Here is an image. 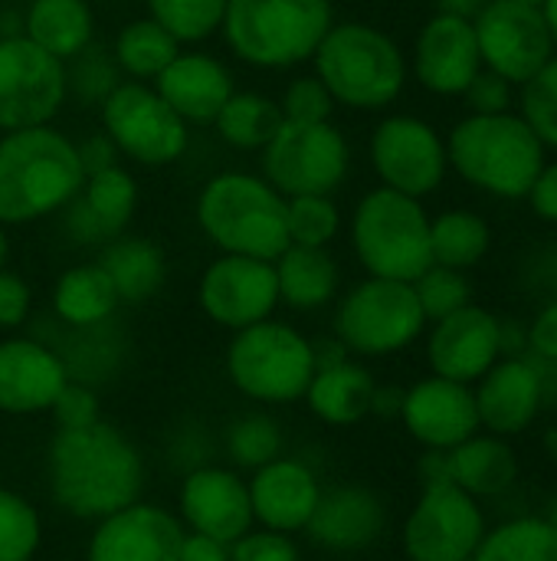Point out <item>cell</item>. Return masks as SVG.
<instances>
[{"label": "cell", "mask_w": 557, "mask_h": 561, "mask_svg": "<svg viewBox=\"0 0 557 561\" xmlns=\"http://www.w3.org/2000/svg\"><path fill=\"white\" fill-rule=\"evenodd\" d=\"M46 480L59 510L98 523L138 503L144 460L118 427L98 421L82 431H56L46 450Z\"/></svg>", "instance_id": "cell-1"}, {"label": "cell", "mask_w": 557, "mask_h": 561, "mask_svg": "<svg viewBox=\"0 0 557 561\" xmlns=\"http://www.w3.org/2000/svg\"><path fill=\"white\" fill-rule=\"evenodd\" d=\"M85 184L76 138L56 125L0 135V224L26 227L62 214Z\"/></svg>", "instance_id": "cell-2"}, {"label": "cell", "mask_w": 557, "mask_h": 561, "mask_svg": "<svg viewBox=\"0 0 557 561\" xmlns=\"http://www.w3.org/2000/svg\"><path fill=\"white\" fill-rule=\"evenodd\" d=\"M312 66L335 105L351 112L391 108L410 79L401 43L368 20H335L312 56Z\"/></svg>", "instance_id": "cell-3"}, {"label": "cell", "mask_w": 557, "mask_h": 561, "mask_svg": "<svg viewBox=\"0 0 557 561\" xmlns=\"http://www.w3.org/2000/svg\"><path fill=\"white\" fill-rule=\"evenodd\" d=\"M446 158L450 171H456L469 187L496 201H525L548 161V148L519 112H469L450 128Z\"/></svg>", "instance_id": "cell-4"}, {"label": "cell", "mask_w": 557, "mask_h": 561, "mask_svg": "<svg viewBox=\"0 0 557 561\" xmlns=\"http://www.w3.org/2000/svg\"><path fill=\"white\" fill-rule=\"evenodd\" d=\"M286 204L289 201L263 174L230 168L204 181L194 217L220 253L272 263L289 247Z\"/></svg>", "instance_id": "cell-5"}, {"label": "cell", "mask_w": 557, "mask_h": 561, "mask_svg": "<svg viewBox=\"0 0 557 561\" xmlns=\"http://www.w3.org/2000/svg\"><path fill=\"white\" fill-rule=\"evenodd\" d=\"M332 23V0H227L220 36L240 62L282 72L312 62Z\"/></svg>", "instance_id": "cell-6"}, {"label": "cell", "mask_w": 557, "mask_h": 561, "mask_svg": "<svg viewBox=\"0 0 557 561\" xmlns=\"http://www.w3.org/2000/svg\"><path fill=\"white\" fill-rule=\"evenodd\" d=\"M351 250L368 276L414 283L430 263V214L423 201L371 187L348 220Z\"/></svg>", "instance_id": "cell-7"}, {"label": "cell", "mask_w": 557, "mask_h": 561, "mask_svg": "<svg viewBox=\"0 0 557 561\" xmlns=\"http://www.w3.org/2000/svg\"><path fill=\"white\" fill-rule=\"evenodd\" d=\"M315 375V345L279 319L233 332L227 345L230 385L259 404H289L305 398Z\"/></svg>", "instance_id": "cell-8"}, {"label": "cell", "mask_w": 557, "mask_h": 561, "mask_svg": "<svg viewBox=\"0 0 557 561\" xmlns=\"http://www.w3.org/2000/svg\"><path fill=\"white\" fill-rule=\"evenodd\" d=\"M332 329L348 355L384 358L410 348L423 335L427 316L414 283L368 276L338 299Z\"/></svg>", "instance_id": "cell-9"}, {"label": "cell", "mask_w": 557, "mask_h": 561, "mask_svg": "<svg viewBox=\"0 0 557 561\" xmlns=\"http://www.w3.org/2000/svg\"><path fill=\"white\" fill-rule=\"evenodd\" d=\"M98 128L112 138L121 161L138 168L177 164L190 148V125L151 82H118V89L98 105Z\"/></svg>", "instance_id": "cell-10"}, {"label": "cell", "mask_w": 557, "mask_h": 561, "mask_svg": "<svg viewBox=\"0 0 557 561\" xmlns=\"http://www.w3.org/2000/svg\"><path fill=\"white\" fill-rule=\"evenodd\" d=\"M351 171V145L335 122H282L259 151V174L282 194H335Z\"/></svg>", "instance_id": "cell-11"}, {"label": "cell", "mask_w": 557, "mask_h": 561, "mask_svg": "<svg viewBox=\"0 0 557 561\" xmlns=\"http://www.w3.org/2000/svg\"><path fill=\"white\" fill-rule=\"evenodd\" d=\"M368 158L381 187L417 201L437 194L450 174L446 138L427 118L410 112L384 115L374 125L368 138Z\"/></svg>", "instance_id": "cell-12"}, {"label": "cell", "mask_w": 557, "mask_h": 561, "mask_svg": "<svg viewBox=\"0 0 557 561\" xmlns=\"http://www.w3.org/2000/svg\"><path fill=\"white\" fill-rule=\"evenodd\" d=\"M66 102V62L26 36L0 39V135L53 125Z\"/></svg>", "instance_id": "cell-13"}, {"label": "cell", "mask_w": 557, "mask_h": 561, "mask_svg": "<svg viewBox=\"0 0 557 561\" xmlns=\"http://www.w3.org/2000/svg\"><path fill=\"white\" fill-rule=\"evenodd\" d=\"M473 30L483 69L509 79L515 89L538 76L557 56L548 20L538 7H525L515 0H489L476 13Z\"/></svg>", "instance_id": "cell-14"}, {"label": "cell", "mask_w": 557, "mask_h": 561, "mask_svg": "<svg viewBox=\"0 0 557 561\" xmlns=\"http://www.w3.org/2000/svg\"><path fill=\"white\" fill-rule=\"evenodd\" d=\"M486 536V516L456 483H423L414 513L404 523V552L410 561H473Z\"/></svg>", "instance_id": "cell-15"}, {"label": "cell", "mask_w": 557, "mask_h": 561, "mask_svg": "<svg viewBox=\"0 0 557 561\" xmlns=\"http://www.w3.org/2000/svg\"><path fill=\"white\" fill-rule=\"evenodd\" d=\"M197 306L213 325L230 332L272 319V312L279 309V286H276L272 263L220 253L200 273Z\"/></svg>", "instance_id": "cell-16"}, {"label": "cell", "mask_w": 557, "mask_h": 561, "mask_svg": "<svg viewBox=\"0 0 557 561\" xmlns=\"http://www.w3.org/2000/svg\"><path fill=\"white\" fill-rule=\"evenodd\" d=\"M407 66H410V76L430 95H440V99L463 95L483 69L473 20L433 13L414 39Z\"/></svg>", "instance_id": "cell-17"}, {"label": "cell", "mask_w": 557, "mask_h": 561, "mask_svg": "<svg viewBox=\"0 0 557 561\" xmlns=\"http://www.w3.org/2000/svg\"><path fill=\"white\" fill-rule=\"evenodd\" d=\"M177 519L187 533H200L230 546L256 526L250 506V483L230 467L200 463L181 483Z\"/></svg>", "instance_id": "cell-18"}, {"label": "cell", "mask_w": 557, "mask_h": 561, "mask_svg": "<svg viewBox=\"0 0 557 561\" xmlns=\"http://www.w3.org/2000/svg\"><path fill=\"white\" fill-rule=\"evenodd\" d=\"M184 523L154 503H131L95 523L85 561H177Z\"/></svg>", "instance_id": "cell-19"}, {"label": "cell", "mask_w": 557, "mask_h": 561, "mask_svg": "<svg viewBox=\"0 0 557 561\" xmlns=\"http://www.w3.org/2000/svg\"><path fill=\"white\" fill-rule=\"evenodd\" d=\"M499 325L502 319L476 302L450 312L446 319H437L427 339V362L433 375L460 385L479 381L502 358Z\"/></svg>", "instance_id": "cell-20"}, {"label": "cell", "mask_w": 557, "mask_h": 561, "mask_svg": "<svg viewBox=\"0 0 557 561\" xmlns=\"http://www.w3.org/2000/svg\"><path fill=\"white\" fill-rule=\"evenodd\" d=\"M66 381L69 371L53 345L30 335H10L0 342V414H49Z\"/></svg>", "instance_id": "cell-21"}, {"label": "cell", "mask_w": 557, "mask_h": 561, "mask_svg": "<svg viewBox=\"0 0 557 561\" xmlns=\"http://www.w3.org/2000/svg\"><path fill=\"white\" fill-rule=\"evenodd\" d=\"M401 421L427 450H453L479 431L476 394L469 385L430 375L404 391Z\"/></svg>", "instance_id": "cell-22"}, {"label": "cell", "mask_w": 557, "mask_h": 561, "mask_svg": "<svg viewBox=\"0 0 557 561\" xmlns=\"http://www.w3.org/2000/svg\"><path fill=\"white\" fill-rule=\"evenodd\" d=\"M138 178L118 161L112 168L85 174L82 191L62 210V230L72 243L102 247L125 233L138 210Z\"/></svg>", "instance_id": "cell-23"}, {"label": "cell", "mask_w": 557, "mask_h": 561, "mask_svg": "<svg viewBox=\"0 0 557 561\" xmlns=\"http://www.w3.org/2000/svg\"><path fill=\"white\" fill-rule=\"evenodd\" d=\"M476 394L479 427L496 437L522 434L535 424L545 401V371L532 355L499 358L483 378Z\"/></svg>", "instance_id": "cell-24"}, {"label": "cell", "mask_w": 557, "mask_h": 561, "mask_svg": "<svg viewBox=\"0 0 557 561\" xmlns=\"http://www.w3.org/2000/svg\"><path fill=\"white\" fill-rule=\"evenodd\" d=\"M322 500V483L315 470L292 457H276L266 467L253 470L250 480V506L253 523L272 533H305L315 506Z\"/></svg>", "instance_id": "cell-25"}, {"label": "cell", "mask_w": 557, "mask_h": 561, "mask_svg": "<svg viewBox=\"0 0 557 561\" xmlns=\"http://www.w3.org/2000/svg\"><path fill=\"white\" fill-rule=\"evenodd\" d=\"M151 85L187 125H213L227 99L236 92L230 66L194 46H184Z\"/></svg>", "instance_id": "cell-26"}, {"label": "cell", "mask_w": 557, "mask_h": 561, "mask_svg": "<svg viewBox=\"0 0 557 561\" xmlns=\"http://www.w3.org/2000/svg\"><path fill=\"white\" fill-rule=\"evenodd\" d=\"M387 513L378 493L364 486L322 490V500L305 526L309 539L328 552H361L374 546L384 533Z\"/></svg>", "instance_id": "cell-27"}, {"label": "cell", "mask_w": 557, "mask_h": 561, "mask_svg": "<svg viewBox=\"0 0 557 561\" xmlns=\"http://www.w3.org/2000/svg\"><path fill=\"white\" fill-rule=\"evenodd\" d=\"M276 286H279V306H289L295 312H315L335 302L341 289V270L328 247H299L289 243L276 260Z\"/></svg>", "instance_id": "cell-28"}, {"label": "cell", "mask_w": 557, "mask_h": 561, "mask_svg": "<svg viewBox=\"0 0 557 561\" xmlns=\"http://www.w3.org/2000/svg\"><path fill=\"white\" fill-rule=\"evenodd\" d=\"M105 276L112 279L118 302L125 306H141L148 299H154L167 279V256L164 250L148 240V237H135V233H118L108 243H102L98 260H95Z\"/></svg>", "instance_id": "cell-29"}, {"label": "cell", "mask_w": 557, "mask_h": 561, "mask_svg": "<svg viewBox=\"0 0 557 561\" xmlns=\"http://www.w3.org/2000/svg\"><path fill=\"white\" fill-rule=\"evenodd\" d=\"M378 381L371 371L351 358L315 368L309 388H305V404L309 411L332 427H351L371 414V398H374Z\"/></svg>", "instance_id": "cell-30"}, {"label": "cell", "mask_w": 557, "mask_h": 561, "mask_svg": "<svg viewBox=\"0 0 557 561\" xmlns=\"http://www.w3.org/2000/svg\"><path fill=\"white\" fill-rule=\"evenodd\" d=\"M23 36L59 62H69L95 43V10L89 0H26Z\"/></svg>", "instance_id": "cell-31"}, {"label": "cell", "mask_w": 557, "mask_h": 561, "mask_svg": "<svg viewBox=\"0 0 557 561\" xmlns=\"http://www.w3.org/2000/svg\"><path fill=\"white\" fill-rule=\"evenodd\" d=\"M49 299H53V316L66 329L105 325L115 316V309L121 306L112 279L105 276V270L98 263H79V266H69L66 273H59Z\"/></svg>", "instance_id": "cell-32"}, {"label": "cell", "mask_w": 557, "mask_h": 561, "mask_svg": "<svg viewBox=\"0 0 557 561\" xmlns=\"http://www.w3.org/2000/svg\"><path fill=\"white\" fill-rule=\"evenodd\" d=\"M519 477L515 450L506 437H479L473 434L460 447L450 450V480L469 496H502Z\"/></svg>", "instance_id": "cell-33"}, {"label": "cell", "mask_w": 557, "mask_h": 561, "mask_svg": "<svg viewBox=\"0 0 557 561\" xmlns=\"http://www.w3.org/2000/svg\"><path fill=\"white\" fill-rule=\"evenodd\" d=\"M108 49H112V56H115L125 79L154 82L184 46L161 23H154L144 13V16H135V20L121 23Z\"/></svg>", "instance_id": "cell-34"}, {"label": "cell", "mask_w": 557, "mask_h": 561, "mask_svg": "<svg viewBox=\"0 0 557 561\" xmlns=\"http://www.w3.org/2000/svg\"><path fill=\"white\" fill-rule=\"evenodd\" d=\"M492 250V227L483 214L450 207L430 217V256L450 270H473Z\"/></svg>", "instance_id": "cell-35"}, {"label": "cell", "mask_w": 557, "mask_h": 561, "mask_svg": "<svg viewBox=\"0 0 557 561\" xmlns=\"http://www.w3.org/2000/svg\"><path fill=\"white\" fill-rule=\"evenodd\" d=\"M279 125H282L279 102L256 89H236L220 108V115L213 118V131L220 135L223 145H230L233 151H256V154L279 131Z\"/></svg>", "instance_id": "cell-36"}, {"label": "cell", "mask_w": 557, "mask_h": 561, "mask_svg": "<svg viewBox=\"0 0 557 561\" xmlns=\"http://www.w3.org/2000/svg\"><path fill=\"white\" fill-rule=\"evenodd\" d=\"M473 561H557V533L535 516L512 519L483 536Z\"/></svg>", "instance_id": "cell-37"}, {"label": "cell", "mask_w": 557, "mask_h": 561, "mask_svg": "<svg viewBox=\"0 0 557 561\" xmlns=\"http://www.w3.org/2000/svg\"><path fill=\"white\" fill-rule=\"evenodd\" d=\"M144 7L181 46H200L220 33L227 0H144Z\"/></svg>", "instance_id": "cell-38"}, {"label": "cell", "mask_w": 557, "mask_h": 561, "mask_svg": "<svg viewBox=\"0 0 557 561\" xmlns=\"http://www.w3.org/2000/svg\"><path fill=\"white\" fill-rule=\"evenodd\" d=\"M118 82H125V76L108 46L92 43L66 62V92L82 105L98 108L118 89Z\"/></svg>", "instance_id": "cell-39"}, {"label": "cell", "mask_w": 557, "mask_h": 561, "mask_svg": "<svg viewBox=\"0 0 557 561\" xmlns=\"http://www.w3.org/2000/svg\"><path fill=\"white\" fill-rule=\"evenodd\" d=\"M286 224H289V243L299 247H332L341 233V207L335 204V194H299L286 197Z\"/></svg>", "instance_id": "cell-40"}, {"label": "cell", "mask_w": 557, "mask_h": 561, "mask_svg": "<svg viewBox=\"0 0 557 561\" xmlns=\"http://www.w3.org/2000/svg\"><path fill=\"white\" fill-rule=\"evenodd\" d=\"M43 542V523L30 500L0 486V561H33Z\"/></svg>", "instance_id": "cell-41"}, {"label": "cell", "mask_w": 557, "mask_h": 561, "mask_svg": "<svg viewBox=\"0 0 557 561\" xmlns=\"http://www.w3.org/2000/svg\"><path fill=\"white\" fill-rule=\"evenodd\" d=\"M227 454L240 470H259L282 457V431L269 414H246L227 427Z\"/></svg>", "instance_id": "cell-42"}, {"label": "cell", "mask_w": 557, "mask_h": 561, "mask_svg": "<svg viewBox=\"0 0 557 561\" xmlns=\"http://www.w3.org/2000/svg\"><path fill=\"white\" fill-rule=\"evenodd\" d=\"M417 302L427 316V322L446 319L450 312L463 309L473 302V286L463 270H450L440 263H430L417 279H414Z\"/></svg>", "instance_id": "cell-43"}, {"label": "cell", "mask_w": 557, "mask_h": 561, "mask_svg": "<svg viewBox=\"0 0 557 561\" xmlns=\"http://www.w3.org/2000/svg\"><path fill=\"white\" fill-rule=\"evenodd\" d=\"M519 89V115L529 122V128L538 135L545 148L557 151V56Z\"/></svg>", "instance_id": "cell-44"}, {"label": "cell", "mask_w": 557, "mask_h": 561, "mask_svg": "<svg viewBox=\"0 0 557 561\" xmlns=\"http://www.w3.org/2000/svg\"><path fill=\"white\" fill-rule=\"evenodd\" d=\"M282 122H299V125H312V122H332L335 115V99L325 89V82L309 72V76H295L292 82H286L282 95L276 99Z\"/></svg>", "instance_id": "cell-45"}, {"label": "cell", "mask_w": 557, "mask_h": 561, "mask_svg": "<svg viewBox=\"0 0 557 561\" xmlns=\"http://www.w3.org/2000/svg\"><path fill=\"white\" fill-rule=\"evenodd\" d=\"M53 421H56V431H82V427H92L102 421L98 414V398L92 391V385L85 381H66V388L59 391V398L53 401L49 408Z\"/></svg>", "instance_id": "cell-46"}, {"label": "cell", "mask_w": 557, "mask_h": 561, "mask_svg": "<svg viewBox=\"0 0 557 561\" xmlns=\"http://www.w3.org/2000/svg\"><path fill=\"white\" fill-rule=\"evenodd\" d=\"M230 561H299V549L286 533L250 529L230 542Z\"/></svg>", "instance_id": "cell-47"}, {"label": "cell", "mask_w": 557, "mask_h": 561, "mask_svg": "<svg viewBox=\"0 0 557 561\" xmlns=\"http://www.w3.org/2000/svg\"><path fill=\"white\" fill-rule=\"evenodd\" d=\"M463 99L469 102V112H476V115H499V112H512L515 85L489 69H479V76L469 82Z\"/></svg>", "instance_id": "cell-48"}, {"label": "cell", "mask_w": 557, "mask_h": 561, "mask_svg": "<svg viewBox=\"0 0 557 561\" xmlns=\"http://www.w3.org/2000/svg\"><path fill=\"white\" fill-rule=\"evenodd\" d=\"M33 312V289L30 283L13 273V270H0V332H13L20 325H26Z\"/></svg>", "instance_id": "cell-49"}, {"label": "cell", "mask_w": 557, "mask_h": 561, "mask_svg": "<svg viewBox=\"0 0 557 561\" xmlns=\"http://www.w3.org/2000/svg\"><path fill=\"white\" fill-rule=\"evenodd\" d=\"M529 355L545 365H557V299L548 302L529 325Z\"/></svg>", "instance_id": "cell-50"}, {"label": "cell", "mask_w": 557, "mask_h": 561, "mask_svg": "<svg viewBox=\"0 0 557 561\" xmlns=\"http://www.w3.org/2000/svg\"><path fill=\"white\" fill-rule=\"evenodd\" d=\"M525 201L532 204V214L538 220L557 227V161H545V168L538 171Z\"/></svg>", "instance_id": "cell-51"}, {"label": "cell", "mask_w": 557, "mask_h": 561, "mask_svg": "<svg viewBox=\"0 0 557 561\" xmlns=\"http://www.w3.org/2000/svg\"><path fill=\"white\" fill-rule=\"evenodd\" d=\"M76 148H79V161H82V171H85V174L102 171V168H112V164L121 161L118 148L112 145V138H108L102 128L92 131V135H85L82 141H76Z\"/></svg>", "instance_id": "cell-52"}, {"label": "cell", "mask_w": 557, "mask_h": 561, "mask_svg": "<svg viewBox=\"0 0 557 561\" xmlns=\"http://www.w3.org/2000/svg\"><path fill=\"white\" fill-rule=\"evenodd\" d=\"M177 561H230V546L200 533H184L181 559Z\"/></svg>", "instance_id": "cell-53"}, {"label": "cell", "mask_w": 557, "mask_h": 561, "mask_svg": "<svg viewBox=\"0 0 557 561\" xmlns=\"http://www.w3.org/2000/svg\"><path fill=\"white\" fill-rule=\"evenodd\" d=\"M420 473H423V483H453L450 480V450H427Z\"/></svg>", "instance_id": "cell-54"}, {"label": "cell", "mask_w": 557, "mask_h": 561, "mask_svg": "<svg viewBox=\"0 0 557 561\" xmlns=\"http://www.w3.org/2000/svg\"><path fill=\"white\" fill-rule=\"evenodd\" d=\"M401 404H404V391H397V388H374L371 414H381V417H401Z\"/></svg>", "instance_id": "cell-55"}, {"label": "cell", "mask_w": 557, "mask_h": 561, "mask_svg": "<svg viewBox=\"0 0 557 561\" xmlns=\"http://www.w3.org/2000/svg\"><path fill=\"white\" fill-rule=\"evenodd\" d=\"M486 3H489V0H433V13H446V16L476 20V13H479Z\"/></svg>", "instance_id": "cell-56"}, {"label": "cell", "mask_w": 557, "mask_h": 561, "mask_svg": "<svg viewBox=\"0 0 557 561\" xmlns=\"http://www.w3.org/2000/svg\"><path fill=\"white\" fill-rule=\"evenodd\" d=\"M10 36H23V7L16 3L0 7V39H10Z\"/></svg>", "instance_id": "cell-57"}, {"label": "cell", "mask_w": 557, "mask_h": 561, "mask_svg": "<svg viewBox=\"0 0 557 561\" xmlns=\"http://www.w3.org/2000/svg\"><path fill=\"white\" fill-rule=\"evenodd\" d=\"M542 13H545V20H548V30H552V39H555V53H557V0H545Z\"/></svg>", "instance_id": "cell-58"}, {"label": "cell", "mask_w": 557, "mask_h": 561, "mask_svg": "<svg viewBox=\"0 0 557 561\" xmlns=\"http://www.w3.org/2000/svg\"><path fill=\"white\" fill-rule=\"evenodd\" d=\"M7 256H10V237H7V227L0 224V270L7 266Z\"/></svg>", "instance_id": "cell-59"}, {"label": "cell", "mask_w": 557, "mask_h": 561, "mask_svg": "<svg viewBox=\"0 0 557 561\" xmlns=\"http://www.w3.org/2000/svg\"><path fill=\"white\" fill-rule=\"evenodd\" d=\"M545 523H548V526H552V529H555V533H557V493H555V496H552V503H548Z\"/></svg>", "instance_id": "cell-60"}, {"label": "cell", "mask_w": 557, "mask_h": 561, "mask_svg": "<svg viewBox=\"0 0 557 561\" xmlns=\"http://www.w3.org/2000/svg\"><path fill=\"white\" fill-rule=\"evenodd\" d=\"M515 3H525V7H538V10L545 7V0H515Z\"/></svg>", "instance_id": "cell-61"}, {"label": "cell", "mask_w": 557, "mask_h": 561, "mask_svg": "<svg viewBox=\"0 0 557 561\" xmlns=\"http://www.w3.org/2000/svg\"><path fill=\"white\" fill-rule=\"evenodd\" d=\"M552 447H555V450H557V431H555V434H552Z\"/></svg>", "instance_id": "cell-62"}, {"label": "cell", "mask_w": 557, "mask_h": 561, "mask_svg": "<svg viewBox=\"0 0 557 561\" xmlns=\"http://www.w3.org/2000/svg\"><path fill=\"white\" fill-rule=\"evenodd\" d=\"M7 3H16V0H7ZM23 3H26V0H23Z\"/></svg>", "instance_id": "cell-63"}]
</instances>
